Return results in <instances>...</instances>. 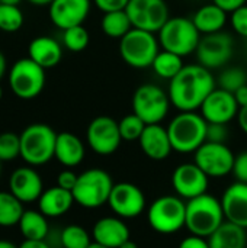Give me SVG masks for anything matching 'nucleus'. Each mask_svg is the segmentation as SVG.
Segmentation results:
<instances>
[{"instance_id": "f257e3e1", "label": "nucleus", "mask_w": 247, "mask_h": 248, "mask_svg": "<svg viewBox=\"0 0 247 248\" xmlns=\"http://www.w3.org/2000/svg\"><path fill=\"white\" fill-rule=\"evenodd\" d=\"M215 87L211 70L201 64H188L169 81L167 93L179 112H197Z\"/></svg>"}, {"instance_id": "f03ea898", "label": "nucleus", "mask_w": 247, "mask_h": 248, "mask_svg": "<svg viewBox=\"0 0 247 248\" xmlns=\"http://www.w3.org/2000/svg\"><path fill=\"white\" fill-rule=\"evenodd\" d=\"M166 128L173 151L176 153H195L207 142L208 122L198 112H179Z\"/></svg>"}, {"instance_id": "7ed1b4c3", "label": "nucleus", "mask_w": 247, "mask_h": 248, "mask_svg": "<svg viewBox=\"0 0 247 248\" xmlns=\"http://www.w3.org/2000/svg\"><path fill=\"white\" fill-rule=\"evenodd\" d=\"M226 221L221 201L210 193L186 201L185 228L191 234L208 238Z\"/></svg>"}, {"instance_id": "20e7f679", "label": "nucleus", "mask_w": 247, "mask_h": 248, "mask_svg": "<svg viewBox=\"0 0 247 248\" xmlns=\"http://www.w3.org/2000/svg\"><path fill=\"white\" fill-rule=\"evenodd\" d=\"M20 137V157L32 166H44L54 158L57 132L45 124H32L26 126Z\"/></svg>"}, {"instance_id": "39448f33", "label": "nucleus", "mask_w": 247, "mask_h": 248, "mask_svg": "<svg viewBox=\"0 0 247 248\" xmlns=\"http://www.w3.org/2000/svg\"><path fill=\"white\" fill-rule=\"evenodd\" d=\"M157 38L163 49L186 57L197 52L202 35L197 29L192 19L176 16L169 17V20L157 32Z\"/></svg>"}, {"instance_id": "423d86ee", "label": "nucleus", "mask_w": 247, "mask_h": 248, "mask_svg": "<svg viewBox=\"0 0 247 248\" xmlns=\"http://www.w3.org/2000/svg\"><path fill=\"white\" fill-rule=\"evenodd\" d=\"M160 51V42L156 33L132 28L119 39V55L125 64L143 70L151 67Z\"/></svg>"}, {"instance_id": "0eeeda50", "label": "nucleus", "mask_w": 247, "mask_h": 248, "mask_svg": "<svg viewBox=\"0 0 247 248\" xmlns=\"http://www.w3.org/2000/svg\"><path fill=\"white\" fill-rule=\"evenodd\" d=\"M112 177L102 169H89L79 174L73 189L74 202L86 209H96L108 203L112 187Z\"/></svg>"}, {"instance_id": "6e6552de", "label": "nucleus", "mask_w": 247, "mask_h": 248, "mask_svg": "<svg viewBox=\"0 0 247 248\" xmlns=\"http://www.w3.org/2000/svg\"><path fill=\"white\" fill-rule=\"evenodd\" d=\"M147 221L151 230L159 234H175L185 228L186 202L178 195L160 196L150 205L147 212Z\"/></svg>"}, {"instance_id": "1a4fd4ad", "label": "nucleus", "mask_w": 247, "mask_h": 248, "mask_svg": "<svg viewBox=\"0 0 247 248\" xmlns=\"http://www.w3.org/2000/svg\"><path fill=\"white\" fill-rule=\"evenodd\" d=\"M172 102L169 93L160 86L146 83L137 87L132 94V113L146 125L162 124L170 110Z\"/></svg>"}, {"instance_id": "9d476101", "label": "nucleus", "mask_w": 247, "mask_h": 248, "mask_svg": "<svg viewBox=\"0 0 247 248\" xmlns=\"http://www.w3.org/2000/svg\"><path fill=\"white\" fill-rule=\"evenodd\" d=\"M7 80L9 87L16 97L31 100L38 97L45 87V68L38 65L29 57L20 58L10 67Z\"/></svg>"}, {"instance_id": "9b49d317", "label": "nucleus", "mask_w": 247, "mask_h": 248, "mask_svg": "<svg viewBox=\"0 0 247 248\" xmlns=\"http://www.w3.org/2000/svg\"><path fill=\"white\" fill-rule=\"evenodd\" d=\"M198 64L208 70H218L226 67L234 54V39L226 32H217L211 35H202L197 48Z\"/></svg>"}, {"instance_id": "f8f14e48", "label": "nucleus", "mask_w": 247, "mask_h": 248, "mask_svg": "<svg viewBox=\"0 0 247 248\" xmlns=\"http://www.w3.org/2000/svg\"><path fill=\"white\" fill-rule=\"evenodd\" d=\"M125 12L132 28L151 33H157L170 17L165 0H130Z\"/></svg>"}, {"instance_id": "ddd939ff", "label": "nucleus", "mask_w": 247, "mask_h": 248, "mask_svg": "<svg viewBox=\"0 0 247 248\" xmlns=\"http://www.w3.org/2000/svg\"><path fill=\"white\" fill-rule=\"evenodd\" d=\"M86 141L90 150L99 155H111L121 147L122 137L118 122L106 115L90 121L86 131Z\"/></svg>"}, {"instance_id": "4468645a", "label": "nucleus", "mask_w": 247, "mask_h": 248, "mask_svg": "<svg viewBox=\"0 0 247 248\" xmlns=\"http://www.w3.org/2000/svg\"><path fill=\"white\" fill-rule=\"evenodd\" d=\"M194 154V163L208 177H224L233 171L236 155L227 144L207 141Z\"/></svg>"}, {"instance_id": "2eb2a0df", "label": "nucleus", "mask_w": 247, "mask_h": 248, "mask_svg": "<svg viewBox=\"0 0 247 248\" xmlns=\"http://www.w3.org/2000/svg\"><path fill=\"white\" fill-rule=\"evenodd\" d=\"M146 196L144 192L128 182H121L114 185L108 205L114 214L124 219H132L143 214L146 209Z\"/></svg>"}, {"instance_id": "dca6fc26", "label": "nucleus", "mask_w": 247, "mask_h": 248, "mask_svg": "<svg viewBox=\"0 0 247 248\" xmlns=\"http://www.w3.org/2000/svg\"><path fill=\"white\" fill-rule=\"evenodd\" d=\"M208 185L210 177L195 163H183L172 174V186L176 195L185 201L208 193Z\"/></svg>"}, {"instance_id": "f3484780", "label": "nucleus", "mask_w": 247, "mask_h": 248, "mask_svg": "<svg viewBox=\"0 0 247 248\" xmlns=\"http://www.w3.org/2000/svg\"><path fill=\"white\" fill-rule=\"evenodd\" d=\"M240 106L236 102L233 93L215 87L208 97L204 100L199 113L208 124H224L227 125L237 118Z\"/></svg>"}, {"instance_id": "a211bd4d", "label": "nucleus", "mask_w": 247, "mask_h": 248, "mask_svg": "<svg viewBox=\"0 0 247 248\" xmlns=\"http://www.w3.org/2000/svg\"><path fill=\"white\" fill-rule=\"evenodd\" d=\"M90 0H52L48 6V16L54 26L64 31L83 25L90 13Z\"/></svg>"}, {"instance_id": "6ab92c4d", "label": "nucleus", "mask_w": 247, "mask_h": 248, "mask_svg": "<svg viewBox=\"0 0 247 248\" xmlns=\"http://www.w3.org/2000/svg\"><path fill=\"white\" fill-rule=\"evenodd\" d=\"M9 190L22 202L31 203L38 202L39 196L44 192V183L41 176L32 166L16 169L9 179Z\"/></svg>"}, {"instance_id": "aec40b11", "label": "nucleus", "mask_w": 247, "mask_h": 248, "mask_svg": "<svg viewBox=\"0 0 247 248\" xmlns=\"http://www.w3.org/2000/svg\"><path fill=\"white\" fill-rule=\"evenodd\" d=\"M138 142L141 151L153 161H163L173 151L167 128H165L162 124L147 125Z\"/></svg>"}, {"instance_id": "412c9836", "label": "nucleus", "mask_w": 247, "mask_h": 248, "mask_svg": "<svg viewBox=\"0 0 247 248\" xmlns=\"http://www.w3.org/2000/svg\"><path fill=\"white\" fill-rule=\"evenodd\" d=\"M131 237L130 228L119 217H105L96 221L92 230V238L105 247L119 248Z\"/></svg>"}, {"instance_id": "4be33fe9", "label": "nucleus", "mask_w": 247, "mask_h": 248, "mask_svg": "<svg viewBox=\"0 0 247 248\" xmlns=\"http://www.w3.org/2000/svg\"><path fill=\"white\" fill-rule=\"evenodd\" d=\"M226 221L247 230V183L234 182L221 198Z\"/></svg>"}, {"instance_id": "5701e85b", "label": "nucleus", "mask_w": 247, "mask_h": 248, "mask_svg": "<svg viewBox=\"0 0 247 248\" xmlns=\"http://www.w3.org/2000/svg\"><path fill=\"white\" fill-rule=\"evenodd\" d=\"M28 57L45 70L52 68L63 58V46L51 36H36L28 45Z\"/></svg>"}, {"instance_id": "b1692460", "label": "nucleus", "mask_w": 247, "mask_h": 248, "mask_svg": "<svg viewBox=\"0 0 247 248\" xmlns=\"http://www.w3.org/2000/svg\"><path fill=\"white\" fill-rule=\"evenodd\" d=\"M86 155V148L83 141L71 132L57 134L55 154L54 158L67 169L79 166Z\"/></svg>"}, {"instance_id": "393cba45", "label": "nucleus", "mask_w": 247, "mask_h": 248, "mask_svg": "<svg viewBox=\"0 0 247 248\" xmlns=\"http://www.w3.org/2000/svg\"><path fill=\"white\" fill-rule=\"evenodd\" d=\"M73 203H76L73 192L66 190L60 186H54L42 192L38 199V209L47 218H58L67 214L71 209Z\"/></svg>"}, {"instance_id": "a878e982", "label": "nucleus", "mask_w": 247, "mask_h": 248, "mask_svg": "<svg viewBox=\"0 0 247 248\" xmlns=\"http://www.w3.org/2000/svg\"><path fill=\"white\" fill-rule=\"evenodd\" d=\"M191 19L201 35H211L224 31L229 20V13L211 1L201 6Z\"/></svg>"}, {"instance_id": "bb28decb", "label": "nucleus", "mask_w": 247, "mask_h": 248, "mask_svg": "<svg viewBox=\"0 0 247 248\" xmlns=\"http://www.w3.org/2000/svg\"><path fill=\"white\" fill-rule=\"evenodd\" d=\"M210 248H246L247 232L245 228L224 221L210 237Z\"/></svg>"}, {"instance_id": "cd10ccee", "label": "nucleus", "mask_w": 247, "mask_h": 248, "mask_svg": "<svg viewBox=\"0 0 247 248\" xmlns=\"http://www.w3.org/2000/svg\"><path fill=\"white\" fill-rule=\"evenodd\" d=\"M17 225H19V231L25 240L44 241L49 234L47 217L39 209L38 211H33V209L25 211Z\"/></svg>"}, {"instance_id": "c85d7f7f", "label": "nucleus", "mask_w": 247, "mask_h": 248, "mask_svg": "<svg viewBox=\"0 0 247 248\" xmlns=\"http://www.w3.org/2000/svg\"><path fill=\"white\" fill-rule=\"evenodd\" d=\"M185 67L183 64V57L170 52V51H159V54L156 55L151 68L154 71V74L163 80H172L176 74H179V71Z\"/></svg>"}, {"instance_id": "c756f323", "label": "nucleus", "mask_w": 247, "mask_h": 248, "mask_svg": "<svg viewBox=\"0 0 247 248\" xmlns=\"http://www.w3.org/2000/svg\"><path fill=\"white\" fill-rule=\"evenodd\" d=\"M100 28L106 36L112 39H121L132 29V23L125 10H118V12L103 13L100 20Z\"/></svg>"}, {"instance_id": "7c9ffc66", "label": "nucleus", "mask_w": 247, "mask_h": 248, "mask_svg": "<svg viewBox=\"0 0 247 248\" xmlns=\"http://www.w3.org/2000/svg\"><path fill=\"white\" fill-rule=\"evenodd\" d=\"M23 212V203L12 192H0V227L17 225Z\"/></svg>"}, {"instance_id": "2f4dec72", "label": "nucleus", "mask_w": 247, "mask_h": 248, "mask_svg": "<svg viewBox=\"0 0 247 248\" xmlns=\"http://www.w3.org/2000/svg\"><path fill=\"white\" fill-rule=\"evenodd\" d=\"M247 84V73L243 67H224L217 78V86L223 90L234 93L237 89Z\"/></svg>"}, {"instance_id": "473e14b6", "label": "nucleus", "mask_w": 247, "mask_h": 248, "mask_svg": "<svg viewBox=\"0 0 247 248\" xmlns=\"http://www.w3.org/2000/svg\"><path fill=\"white\" fill-rule=\"evenodd\" d=\"M60 244L63 248H89L92 240L89 232L83 227L71 224L61 231Z\"/></svg>"}, {"instance_id": "72a5a7b5", "label": "nucleus", "mask_w": 247, "mask_h": 248, "mask_svg": "<svg viewBox=\"0 0 247 248\" xmlns=\"http://www.w3.org/2000/svg\"><path fill=\"white\" fill-rule=\"evenodd\" d=\"M90 35L83 25H77L63 31V46L71 52H82L87 48Z\"/></svg>"}, {"instance_id": "f704fd0d", "label": "nucleus", "mask_w": 247, "mask_h": 248, "mask_svg": "<svg viewBox=\"0 0 247 248\" xmlns=\"http://www.w3.org/2000/svg\"><path fill=\"white\" fill-rule=\"evenodd\" d=\"M25 17L19 6L0 4V31L16 32L23 26Z\"/></svg>"}, {"instance_id": "c9c22d12", "label": "nucleus", "mask_w": 247, "mask_h": 248, "mask_svg": "<svg viewBox=\"0 0 247 248\" xmlns=\"http://www.w3.org/2000/svg\"><path fill=\"white\" fill-rule=\"evenodd\" d=\"M119 132L122 137V141H138L143 131L146 129V124L135 115V113H130L125 115L119 122Z\"/></svg>"}, {"instance_id": "e433bc0d", "label": "nucleus", "mask_w": 247, "mask_h": 248, "mask_svg": "<svg viewBox=\"0 0 247 248\" xmlns=\"http://www.w3.org/2000/svg\"><path fill=\"white\" fill-rule=\"evenodd\" d=\"M20 157V137L15 132L0 134V161H13Z\"/></svg>"}, {"instance_id": "4c0bfd02", "label": "nucleus", "mask_w": 247, "mask_h": 248, "mask_svg": "<svg viewBox=\"0 0 247 248\" xmlns=\"http://www.w3.org/2000/svg\"><path fill=\"white\" fill-rule=\"evenodd\" d=\"M230 25L239 36L247 39V4L230 13Z\"/></svg>"}, {"instance_id": "58836bf2", "label": "nucleus", "mask_w": 247, "mask_h": 248, "mask_svg": "<svg viewBox=\"0 0 247 248\" xmlns=\"http://www.w3.org/2000/svg\"><path fill=\"white\" fill-rule=\"evenodd\" d=\"M229 138V129L224 124H208L207 128V141L210 142H218L226 144Z\"/></svg>"}, {"instance_id": "ea45409f", "label": "nucleus", "mask_w": 247, "mask_h": 248, "mask_svg": "<svg viewBox=\"0 0 247 248\" xmlns=\"http://www.w3.org/2000/svg\"><path fill=\"white\" fill-rule=\"evenodd\" d=\"M231 174L236 177V182L247 183V151H242L236 155Z\"/></svg>"}, {"instance_id": "a19ab883", "label": "nucleus", "mask_w": 247, "mask_h": 248, "mask_svg": "<svg viewBox=\"0 0 247 248\" xmlns=\"http://www.w3.org/2000/svg\"><path fill=\"white\" fill-rule=\"evenodd\" d=\"M128 1H130V0H93L95 6H96L100 12H103V13L125 10Z\"/></svg>"}, {"instance_id": "79ce46f5", "label": "nucleus", "mask_w": 247, "mask_h": 248, "mask_svg": "<svg viewBox=\"0 0 247 248\" xmlns=\"http://www.w3.org/2000/svg\"><path fill=\"white\" fill-rule=\"evenodd\" d=\"M77 179H79V174H76L74 171L71 170H63L58 176H57V186L66 189V190H70L73 192L76 183H77Z\"/></svg>"}, {"instance_id": "37998d69", "label": "nucleus", "mask_w": 247, "mask_h": 248, "mask_svg": "<svg viewBox=\"0 0 247 248\" xmlns=\"http://www.w3.org/2000/svg\"><path fill=\"white\" fill-rule=\"evenodd\" d=\"M179 248H210V243H208V238L191 234L189 237L181 241Z\"/></svg>"}, {"instance_id": "c03bdc74", "label": "nucleus", "mask_w": 247, "mask_h": 248, "mask_svg": "<svg viewBox=\"0 0 247 248\" xmlns=\"http://www.w3.org/2000/svg\"><path fill=\"white\" fill-rule=\"evenodd\" d=\"M213 3H215L218 7H221L224 12L233 13L236 9L245 6L247 3V0H213Z\"/></svg>"}, {"instance_id": "a18cd8bd", "label": "nucleus", "mask_w": 247, "mask_h": 248, "mask_svg": "<svg viewBox=\"0 0 247 248\" xmlns=\"http://www.w3.org/2000/svg\"><path fill=\"white\" fill-rule=\"evenodd\" d=\"M234 97H236V102L240 108H245L247 106V84L242 86L240 89H237L234 93Z\"/></svg>"}, {"instance_id": "49530a36", "label": "nucleus", "mask_w": 247, "mask_h": 248, "mask_svg": "<svg viewBox=\"0 0 247 248\" xmlns=\"http://www.w3.org/2000/svg\"><path fill=\"white\" fill-rule=\"evenodd\" d=\"M19 248H51V246L44 240V241H32V240H23V243L19 246Z\"/></svg>"}, {"instance_id": "de8ad7c7", "label": "nucleus", "mask_w": 247, "mask_h": 248, "mask_svg": "<svg viewBox=\"0 0 247 248\" xmlns=\"http://www.w3.org/2000/svg\"><path fill=\"white\" fill-rule=\"evenodd\" d=\"M237 122H239L240 129L247 135V106L240 108L239 115H237Z\"/></svg>"}, {"instance_id": "09e8293b", "label": "nucleus", "mask_w": 247, "mask_h": 248, "mask_svg": "<svg viewBox=\"0 0 247 248\" xmlns=\"http://www.w3.org/2000/svg\"><path fill=\"white\" fill-rule=\"evenodd\" d=\"M6 58H4V55H3V52L0 51V80L3 78V76H4V73H6Z\"/></svg>"}, {"instance_id": "8fccbe9b", "label": "nucleus", "mask_w": 247, "mask_h": 248, "mask_svg": "<svg viewBox=\"0 0 247 248\" xmlns=\"http://www.w3.org/2000/svg\"><path fill=\"white\" fill-rule=\"evenodd\" d=\"M28 1L35 6H49L52 3V0H28Z\"/></svg>"}, {"instance_id": "3c124183", "label": "nucleus", "mask_w": 247, "mask_h": 248, "mask_svg": "<svg viewBox=\"0 0 247 248\" xmlns=\"http://www.w3.org/2000/svg\"><path fill=\"white\" fill-rule=\"evenodd\" d=\"M0 248H19L17 246H15L13 243L7 241V240H0Z\"/></svg>"}, {"instance_id": "603ef678", "label": "nucleus", "mask_w": 247, "mask_h": 248, "mask_svg": "<svg viewBox=\"0 0 247 248\" xmlns=\"http://www.w3.org/2000/svg\"><path fill=\"white\" fill-rule=\"evenodd\" d=\"M119 248H138V246H137V243H134V241L130 238L128 241H125Z\"/></svg>"}, {"instance_id": "864d4df0", "label": "nucleus", "mask_w": 247, "mask_h": 248, "mask_svg": "<svg viewBox=\"0 0 247 248\" xmlns=\"http://www.w3.org/2000/svg\"><path fill=\"white\" fill-rule=\"evenodd\" d=\"M22 0H0V4H13V6H19Z\"/></svg>"}, {"instance_id": "5fc2aeb1", "label": "nucleus", "mask_w": 247, "mask_h": 248, "mask_svg": "<svg viewBox=\"0 0 247 248\" xmlns=\"http://www.w3.org/2000/svg\"><path fill=\"white\" fill-rule=\"evenodd\" d=\"M89 248H109V247H105V246H102V244H99V243H92L90 246H89Z\"/></svg>"}, {"instance_id": "6e6d98bb", "label": "nucleus", "mask_w": 247, "mask_h": 248, "mask_svg": "<svg viewBox=\"0 0 247 248\" xmlns=\"http://www.w3.org/2000/svg\"><path fill=\"white\" fill-rule=\"evenodd\" d=\"M1 97H3V89H1V86H0V100H1Z\"/></svg>"}, {"instance_id": "4d7b16f0", "label": "nucleus", "mask_w": 247, "mask_h": 248, "mask_svg": "<svg viewBox=\"0 0 247 248\" xmlns=\"http://www.w3.org/2000/svg\"><path fill=\"white\" fill-rule=\"evenodd\" d=\"M247 41V39H246ZM245 52H246V55H247V42H246V48H245Z\"/></svg>"}, {"instance_id": "13d9d810", "label": "nucleus", "mask_w": 247, "mask_h": 248, "mask_svg": "<svg viewBox=\"0 0 247 248\" xmlns=\"http://www.w3.org/2000/svg\"><path fill=\"white\" fill-rule=\"evenodd\" d=\"M0 174H1V161H0Z\"/></svg>"}]
</instances>
